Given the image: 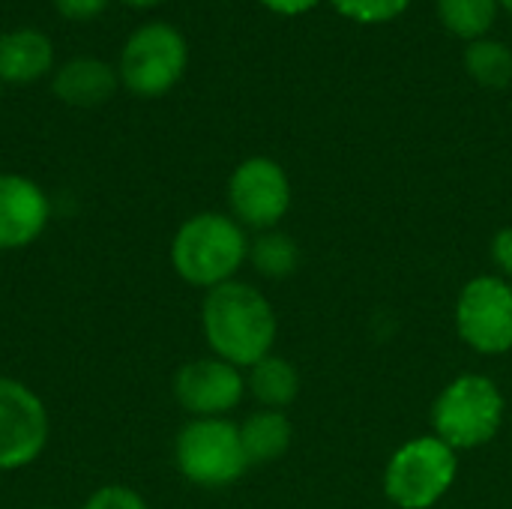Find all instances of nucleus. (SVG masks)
Segmentation results:
<instances>
[{
  "mask_svg": "<svg viewBox=\"0 0 512 509\" xmlns=\"http://www.w3.org/2000/svg\"><path fill=\"white\" fill-rule=\"evenodd\" d=\"M201 333L213 357L237 369H252L273 354L279 321L273 303L255 285L231 279L204 294Z\"/></svg>",
  "mask_w": 512,
  "mask_h": 509,
  "instance_id": "nucleus-1",
  "label": "nucleus"
},
{
  "mask_svg": "<svg viewBox=\"0 0 512 509\" xmlns=\"http://www.w3.org/2000/svg\"><path fill=\"white\" fill-rule=\"evenodd\" d=\"M168 258L186 285L207 294L237 279L249 261V237L231 213H195L174 231Z\"/></svg>",
  "mask_w": 512,
  "mask_h": 509,
  "instance_id": "nucleus-2",
  "label": "nucleus"
},
{
  "mask_svg": "<svg viewBox=\"0 0 512 509\" xmlns=\"http://www.w3.org/2000/svg\"><path fill=\"white\" fill-rule=\"evenodd\" d=\"M174 465L198 489L234 486L249 471L240 426L228 417L189 420L174 438Z\"/></svg>",
  "mask_w": 512,
  "mask_h": 509,
  "instance_id": "nucleus-3",
  "label": "nucleus"
},
{
  "mask_svg": "<svg viewBox=\"0 0 512 509\" xmlns=\"http://www.w3.org/2000/svg\"><path fill=\"white\" fill-rule=\"evenodd\" d=\"M504 396L486 375L453 378L432 405V429L453 450H477L501 432Z\"/></svg>",
  "mask_w": 512,
  "mask_h": 509,
  "instance_id": "nucleus-4",
  "label": "nucleus"
},
{
  "mask_svg": "<svg viewBox=\"0 0 512 509\" xmlns=\"http://www.w3.org/2000/svg\"><path fill=\"white\" fill-rule=\"evenodd\" d=\"M459 459L438 435L402 444L384 471V495L399 509H432L456 483Z\"/></svg>",
  "mask_w": 512,
  "mask_h": 509,
  "instance_id": "nucleus-5",
  "label": "nucleus"
},
{
  "mask_svg": "<svg viewBox=\"0 0 512 509\" xmlns=\"http://www.w3.org/2000/svg\"><path fill=\"white\" fill-rule=\"evenodd\" d=\"M51 417L42 396L9 375H0V474L30 468L48 447Z\"/></svg>",
  "mask_w": 512,
  "mask_h": 509,
  "instance_id": "nucleus-6",
  "label": "nucleus"
},
{
  "mask_svg": "<svg viewBox=\"0 0 512 509\" xmlns=\"http://www.w3.org/2000/svg\"><path fill=\"white\" fill-rule=\"evenodd\" d=\"M459 339L477 354L495 357L512 348V285L504 276L471 279L456 300Z\"/></svg>",
  "mask_w": 512,
  "mask_h": 509,
  "instance_id": "nucleus-7",
  "label": "nucleus"
},
{
  "mask_svg": "<svg viewBox=\"0 0 512 509\" xmlns=\"http://www.w3.org/2000/svg\"><path fill=\"white\" fill-rule=\"evenodd\" d=\"M186 69V42L168 24L135 30L120 54V78L135 96L168 93Z\"/></svg>",
  "mask_w": 512,
  "mask_h": 509,
  "instance_id": "nucleus-8",
  "label": "nucleus"
},
{
  "mask_svg": "<svg viewBox=\"0 0 512 509\" xmlns=\"http://www.w3.org/2000/svg\"><path fill=\"white\" fill-rule=\"evenodd\" d=\"M231 216L252 231H273L291 207V183L279 162L252 156L240 162L228 180Z\"/></svg>",
  "mask_w": 512,
  "mask_h": 509,
  "instance_id": "nucleus-9",
  "label": "nucleus"
},
{
  "mask_svg": "<svg viewBox=\"0 0 512 509\" xmlns=\"http://www.w3.org/2000/svg\"><path fill=\"white\" fill-rule=\"evenodd\" d=\"M171 393L177 405L189 414V420L228 417L246 396V375L243 369L210 354V357L183 363L174 372Z\"/></svg>",
  "mask_w": 512,
  "mask_h": 509,
  "instance_id": "nucleus-10",
  "label": "nucleus"
},
{
  "mask_svg": "<svg viewBox=\"0 0 512 509\" xmlns=\"http://www.w3.org/2000/svg\"><path fill=\"white\" fill-rule=\"evenodd\" d=\"M51 222L45 189L15 171H0V252L33 246Z\"/></svg>",
  "mask_w": 512,
  "mask_h": 509,
  "instance_id": "nucleus-11",
  "label": "nucleus"
},
{
  "mask_svg": "<svg viewBox=\"0 0 512 509\" xmlns=\"http://www.w3.org/2000/svg\"><path fill=\"white\" fill-rule=\"evenodd\" d=\"M54 93L75 108H93L102 105L114 87H117V75L114 69L99 60V57H75L66 66H60V72L54 75Z\"/></svg>",
  "mask_w": 512,
  "mask_h": 509,
  "instance_id": "nucleus-12",
  "label": "nucleus"
},
{
  "mask_svg": "<svg viewBox=\"0 0 512 509\" xmlns=\"http://www.w3.org/2000/svg\"><path fill=\"white\" fill-rule=\"evenodd\" d=\"M54 51L39 30H12L0 36V81L30 84L51 69Z\"/></svg>",
  "mask_w": 512,
  "mask_h": 509,
  "instance_id": "nucleus-13",
  "label": "nucleus"
},
{
  "mask_svg": "<svg viewBox=\"0 0 512 509\" xmlns=\"http://www.w3.org/2000/svg\"><path fill=\"white\" fill-rule=\"evenodd\" d=\"M240 441H243L249 468L252 465H270V462H279L291 450L294 426L282 411L261 408L240 423Z\"/></svg>",
  "mask_w": 512,
  "mask_h": 509,
  "instance_id": "nucleus-14",
  "label": "nucleus"
},
{
  "mask_svg": "<svg viewBox=\"0 0 512 509\" xmlns=\"http://www.w3.org/2000/svg\"><path fill=\"white\" fill-rule=\"evenodd\" d=\"M246 393H252V399L261 405V408H270V411H282L288 408L297 393H300V375L297 369L285 360V357H264L258 360L249 375H246Z\"/></svg>",
  "mask_w": 512,
  "mask_h": 509,
  "instance_id": "nucleus-15",
  "label": "nucleus"
},
{
  "mask_svg": "<svg viewBox=\"0 0 512 509\" xmlns=\"http://www.w3.org/2000/svg\"><path fill=\"white\" fill-rule=\"evenodd\" d=\"M249 261L264 279H288L300 267V246L285 231H261L249 240Z\"/></svg>",
  "mask_w": 512,
  "mask_h": 509,
  "instance_id": "nucleus-16",
  "label": "nucleus"
},
{
  "mask_svg": "<svg viewBox=\"0 0 512 509\" xmlns=\"http://www.w3.org/2000/svg\"><path fill=\"white\" fill-rule=\"evenodd\" d=\"M498 0H438V15L447 30L462 39H480L495 24Z\"/></svg>",
  "mask_w": 512,
  "mask_h": 509,
  "instance_id": "nucleus-17",
  "label": "nucleus"
},
{
  "mask_svg": "<svg viewBox=\"0 0 512 509\" xmlns=\"http://www.w3.org/2000/svg\"><path fill=\"white\" fill-rule=\"evenodd\" d=\"M465 66L483 87H507L512 81V51L492 39H474L465 51Z\"/></svg>",
  "mask_w": 512,
  "mask_h": 509,
  "instance_id": "nucleus-18",
  "label": "nucleus"
},
{
  "mask_svg": "<svg viewBox=\"0 0 512 509\" xmlns=\"http://www.w3.org/2000/svg\"><path fill=\"white\" fill-rule=\"evenodd\" d=\"M411 0H333V6L354 18V21H363V24H381V21H390L396 15H402L408 9Z\"/></svg>",
  "mask_w": 512,
  "mask_h": 509,
  "instance_id": "nucleus-19",
  "label": "nucleus"
},
{
  "mask_svg": "<svg viewBox=\"0 0 512 509\" xmlns=\"http://www.w3.org/2000/svg\"><path fill=\"white\" fill-rule=\"evenodd\" d=\"M78 509H150L141 492L123 483H105L93 489Z\"/></svg>",
  "mask_w": 512,
  "mask_h": 509,
  "instance_id": "nucleus-20",
  "label": "nucleus"
},
{
  "mask_svg": "<svg viewBox=\"0 0 512 509\" xmlns=\"http://www.w3.org/2000/svg\"><path fill=\"white\" fill-rule=\"evenodd\" d=\"M57 12L63 18H72V21H87V18H96L105 12L108 0H54Z\"/></svg>",
  "mask_w": 512,
  "mask_h": 509,
  "instance_id": "nucleus-21",
  "label": "nucleus"
},
{
  "mask_svg": "<svg viewBox=\"0 0 512 509\" xmlns=\"http://www.w3.org/2000/svg\"><path fill=\"white\" fill-rule=\"evenodd\" d=\"M492 258L498 264V270L504 273V279H512V225L501 228L492 240Z\"/></svg>",
  "mask_w": 512,
  "mask_h": 509,
  "instance_id": "nucleus-22",
  "label": "nucleus"
},
{
  "mask_svg": "<svg viewBox=\"0 0 512 509\" xmlns=\"http://www.w3.org/2000/svg\"><path fill=\"white\" fill-rule=\"evenodd\" d=\"M267 9H273V12H279V15H300V12H306V9H312L318 0H261Z\"/></svg>",
  "mask_w": 512,
  "mask_h": 509,
  "instance_id": "nucleus-23",
  "label": "nucleus"
},
{
  "mask_svg": "<svg viewBox=\"0 0 512 509\" xmlns=\"http://www.w3.org/2000/svg\"><path fill=\"white\" fill-rule=\"evenodd\" d=\"M129 6H153V3H159V0H126Z\"/></svg>",
  "mask_w": 512,
  "mask_h": 509,
  "instance_id": "nucleus-24",
  "label": "nucleus"
},
{
  "mask_svg": "<svg viewBox=\"0 0 512 509\" xmlns=\"http://www.w3.org/2000/svg\"><path fill=\"white\" fill-rule=\"evenodd\" d=\"M501 3H504V6H507V9L512 12V0H501Z\"/></svg>",
  "mask_w": 512,
  "mask_h": 509,
  "instance_id": "nucleus-25",
  "label": "nucleus"
},
{
  "mask_svg": "<svg viewBox=\"0 0 512 509\" xmlns=\"http://www.w3.org/2000/svg\"><path fill=\"white\" fill-rule=\"evenodd\" d=\"M36 509H60V507H36Z\"/></svg>",
  "mask_w": 512,
  "mask_h": 509,
  "instance_id": "nucleus-26",
  "label": "nucleus"
},
{
  "mask_svg": "<svg viewBox=\"0 0 512 509\" xmlns=\"http://www.w3.org/2000/svg\"><path fill=\"white\" fill-rule=\"evenodd\" d=\"M0 84H3V81H0ZM0 96H3V87H0Z\"/></svg>",
  "mask_w": 512,
  "mask_h": 509,
  "instance_id": "nucleus-27",
  "label": "nucleus"
}]
</instances>
